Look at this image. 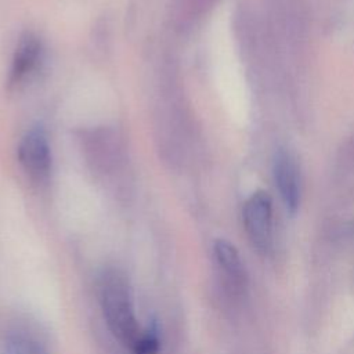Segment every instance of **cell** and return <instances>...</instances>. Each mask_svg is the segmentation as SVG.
<instances>
[{
    "label": "cell",
    "mask_w": 354,
    "mask_h": 354,
    "mask_svg": "<svg viewBox=\"0 0 354 354\" xmlns=\"http://www.w3.org/2000/svg\"><path fill=\"white\" fill-rule=\"evenodd\" d=\"M134 354H158L160 348V337L159 328L156 322H152L144 333L138 336L136 343L133 344Z\"/></svg>",
    "instance_id": "cell-7"
},
{
    "label": "cell",
    "mask_w": 354,
    "mask_h": 354,
    "mask_svg": "<svg viewBox=\"0 0 354 354\" xmlns=\"http://www.w3.org/2000/svg\"><path fill=\"white\" fill-rule=\"evenodd\" d=\"M243 225L253 246L266 253L271 245L272 232V203L264 191H256L243 206Z\"/></svg>",
    "instance_id": "cell-3"
},
{
    "label": "cell",
    "mask_w": 354,
    "mask_h": 354,
    "mask_svg": "<svg viewBox=\"0 0 354 354\" xmlns=\"http://www.w3.org/2000/svg\"><path fill=\"white\" fill-rule=\"evenodd\" d=\"M6 354H47L46 350L33 339L24 335H12L6 340Z\"/></svg>",
    "instance_id": "cell-8"
},
{
    "label": "cell",
    "mask_w": 354,
    "mask_h": 354,
    "mask_svg": "<svg viewBox=\"0 0 354 354\" xmlns=\"http://www.w3.org/2000/svg\"><path fill=\"white\" fill-rule=\"evenodd\" d=\"M272 173L282 202L290 213H295L300 203L301 184L296 159L289 151L278 149L275 152Z\"/></svg>",
    "instance_id": "cell-4"
},
{
    "label": "cell",
    "mask_w": 354,
    "mask_h": 354,
    "mask_svg": "<svg viewBox=\"0 0 354 354\" xmlns=\"http://www.w3.org/2000/svg\"><path fill=\"white\" fill-rule=\"evenodd\" d=\"M18 160L32 181L47 180L51 171V151L43 127L36 126L22 137L18 145Z\"/></svg>",
    "instance_id": "cell-2"
},
{
    "label": "cell",
    "mask_w": 354,
    "mask_h": 354,
    "mask_svg": "<svg viewBox=\"0 0 354 354\" xmlns=\"http://www.w3.org/2000/svg\"><path fill=\"white\" fill-rule=\"evenodd\" d=\"M41 55L43 47L40 40L32 33L24 35L12 57L8 73V84L18 86L24 83L26 79H29V76H32L35 71L39 68Z\"/></svg>",
    "instance_id": "cell-5"
},
{
    "label": "cell",
    "mask_w": 354,
    "mask_h": 354,
    "mask_svg": "<svg viewBox=\"0 0 354 354\" xmlns=\"http://www.w3.org/2000/svg\"><path fill=\"white\" fill-rule=\"evenodd\" d=\"M213 254L227 286L232 293H241L246 285V272L235 246L225 239H217L213 245Z\"/></svg>",
    "instance_id": "cell-6"
},
{
    "label": "cell",
    "mask_w": 354,
    "mask_h": 354,
    "mask_svg": "<svg viewBox=\"0 0 354 354\" xmlns=\"http://www.w3.org/2000/svg\"><path fill=\"white\" fill-rule=\"evenodd\" d=\"M100 300L104 318L112 335L120 343L133 347L140 333L130 288L119 271L104 272L100 281Z\"/></svg>",
    "instance_id": "cell-1"
}]
</instances>
